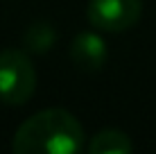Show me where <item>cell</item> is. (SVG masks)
Returning a JSON list of instances; mask_svg holds the SVG:
<instances>
[{
	"mask_svg": "<svg viewBox=\"0 0 156 154\" xmlns=\"http://www.w3.org/2000/svg\"><path fill=\"white\" fill-rule=\"evenodd\" d=\"M109 50L106 43L100 34L95 32H82L75 36L73 45H70V59L73 63L84 73H95L106 63Z\"/></svg>",
	"mask_w": 156,
	"mask_h": 154,
	"instance_id": "cell-4",
	"label": "cell"
},
{
	"mask_svg": "<svg viewBox=\"0 0 156 154\" xmlns=\"http://www.w3.org/2000/svg\"><path fill=\"white\" fill-rule=\"evenodd\" d=\"M143 0H90L86 16L90 25L104 32H125L138 23Z\"/></svg>",
	"mask_w": 156,
	"mask_h": 154,
	"instance_id": "cell-3",
	"label": "cell"
},
{
	"mask_svg": "<svg viewBox=\"0 0 156 154\" xmlns=\"http://www.w3.org/2000/svg\"><path fill=\"white\" fill-rule=\"evenodd\" d=\"M36 70L23 50L7 48L0 52V102L20 107L34 95Z\"/></svg>",
	"mask_w": 156,
	"mask_h": 154,
	"instance_id": "cell-2",
	"label": "cell"
},
{
	"mask_svg": "<svg viewBox=\"0 0 156 154\" xmlns=\"http://www.w3.org/2000/svg\"><path fill=\"white\" fill-rule=\"evenodd\" d=\"M133 150L131 138L120 129H104L95 134L88 143L90 154H129Z\"/></svg>",
	"mask_w": 156,
	"mask_h": 154,
	"instance_id": "cell-5",
	"label": "cell"
},
{
	"mask_svg": "<svg viewBox=\"0 0 156 154\" xmlns=\"http://www.w3.org/2000/svg\"><path fill=\"white\" fill-rule=\"evenodd\" d=\"M84 143V129L70 111L43 109L16 129L12 150L18 154H77Z\"/></svg>",
	"mask_w": 156,
	"mask_h": 154,
	"instance_id": "cell-1",
	"label": "cell"
},
{
	"mask_svg": "<svg viewBox=\"0 0 156 154\" xmlns=\"http://www.w3.org/2000/svg\"><path fill=\"white\" fill-rule=\"evenodd\" d=\"M57 43V32L55 25L48 23V20H39V23H32L23 34V45L27 52L34 55H45L48 50H52Z\"/></svg>",
	"mask_w": 156,
	"mask_h": 154,
	"instance_id": "cell-6",
	"label": "cell"
}]
</instances>
